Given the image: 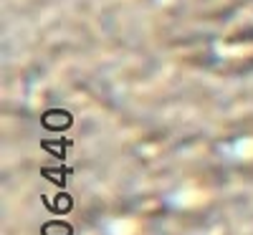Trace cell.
Instances as JSON below:
<instances>
[{"instance_id": "1", "label": "cell", "mask_w": 253, "mask_h": 235, "mask_svg": "<svg viewBox=\"0 0 253 235\" xmlns=\"http://www.w3.org/2000/svg\"><path fill=\"white\" fill-rule=\"evenodd\" d=\"M43 124L51 126V129H63V126L71 124V117L66 112H53V114H46L43 117Z\"/></svg>"}, {"instance_id": "2", "label": "cell", "mask_w": 253, "mask_h": 235, "mask_svg": "<svg viewBox=\"0 0 253 235\" xmlns=\"http://www.w3.org/2000/svg\"><path fill=\"white\" fill-rule=\"evenodd\" d=\"M48 207L56 210V212H66V210H71V197L69 195H58L53 202H48Z\"/></svg>"}, {"instance_id": "3", "label": "cell", "mask_w": 253, "mask_h": 235, "mask_svg": "<svg viewBox=\"0 0 253 235\" xmlns=\"http://www.w3.org/2000/svg\"><path fill=\"white\" fill-rule=\"evenodd\" d=\"M43 235H71V228L63 223H53V228H43Z\"/></svg>"}]
</instances>
